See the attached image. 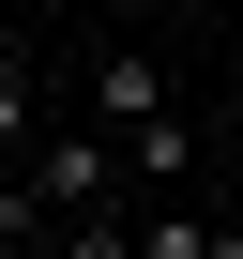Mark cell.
<instances>
[{
	"label": "cell",
	"mask_w": 243,
	"mask_h": 259,
	"mask_svg": "<svg viewBox=\"0 0 243 259\" xmlns=\"http://www.w3.org/2000/svg\"><path fill=\"white\" fill-rule=\"evenodd\" d=\"M137 213V153H122V122H61L0 168V244H122Z\"/></svg>",
	"instance_id": "1"
},
{
	"label": "cell",
	"mask_w": 243,
	"mask_h": 259,
	"mask_svg": "<svg viewBox=\"0 0 243 259\" xmlns=\"http://www.w3.org/2000/svg\"><path fill=\"white\" fill-rule=\"evenodd\" d=\"M122 153H137V198H183V183H198V122H183V107H137Z\"/></svg>",
	"instance_id": "2"
},
{
	"label": "cell",
	"mask_w": 243,
	"mask_h": 259,
	"mask_svg": "<svg viewBox=\"0 0 243 259\" xmlns=\"http://www.w3.org/2000/svg\"><path fill=\"white\" fill-rule=\"evenodd\" d=\"M76 107H91V122H137V107H167V76H152V61H137V46H106V61H91V92H76Z\"/></svg>",
	"instance_id": "3"
},
{
	"label": "cell",
	"mask_w": 243,
	"mask_h": 259,
	"mask_svg": "<svg viewBox=\"0 0 243 259\" xmlns=\"http://www.w3.org/2000/svg\"><path fill=\"white\" fill-rule=\"evenodd\" d=\"M16 153H31V61L0 46V168H16Z\"/></svg>",
	"instance_id": "4"
}]
</instances>
